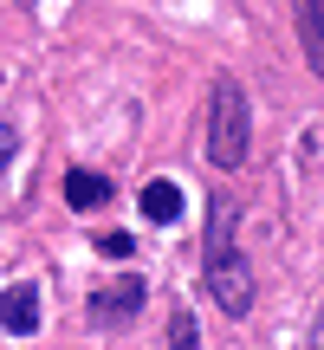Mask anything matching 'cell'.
<instances>
[{"label":"cell","instance_id":"4","mask_svg":"<svg viewBox=\"0 0 324 350\" xmlns=\"http://www.w3.org/2000/svg\"><path fill=\"white\" fill-rule=\"evenodd\" d=\"M292 26H299L305 65H312L318 85H324V0H292Z\"/></svg>","mask_w":324,"mask_h":350},{"label":"cell","instance_id":"8","mask_svg":"<svg viewBox=\"0 0 324 350\" xmlns=\"http://www.w3.org/2000/svg\"><path fill=\"white\" fill-rule=\"evenodd\" d=\"M169 344H175V350H201V325H195V312H188V305H175V318H169Z\"/></svg>","mask_w":324,"mask_h":350},{"label":"cell","instance_id":"2","mask_svg":"<svg viewBox=\"0 0 324 350\" xmlns=\"http://www.w3.org/2000/svg\"><path fill=\"white\" fill-rule=\"evenodd\" d=\"M247 143H253L247 91H240V78H214V98H208V163L214 169H240L247 163Z\"/></svg>","mask_w":324,"mask_h":350},{"label":"cell","instance_id":"3","mask_svg":"<svg viewBox=\"0 0 324 350\" xmlns=\"http://www.w3.org/2000/svg\"><path fill=\"white\" fill-rule=\"evenodd\" d=\"M143 299H150V286L130 273V279H117V286H104L98 299H91V318H98V325H124V318L143 312Z\"/></svg>","mask_w":324,"mask_h":350},{"label":"cell","instance_id":"11","mask_svg":"<svg viewBox=\"0 0 324 350\" xmlns=\"http://www.w3.org/2000/svg\"><path fill=\"white\" fill-rule=\"evenodd\" d=\"M318 350H324V312H318Z\"/></svg>","mask_w":324,"mask_h":350},{"label":"cell","instance_id":"9","mask_svg":"<svg viewBox=\"0 0 324 350\" xmlns=\"http://www.w3.org/2000/svg\"><path fill=\"white\" fill-rule=\"evenodd\" d=\"M130 247H137L130 234H104V240H98V253H104V260H130Z\"/></svg>","mask_w":324,"mask_h":350},{"label":"cell","instance_id":"1","mask_svg":"<svg viewBox=\"0 0 324 350\" xmlns=\"http://www.w3.org/2000/svg\"><path fill=\"white\" fill-rule=\"evenodd\" d=\"M201 273H208V292L227 318H247L253 312V273L234 247V195H214L208 201V240H201Z\"/></svg>","mask_w":324,"mask_h":350},{"label":"cell","instance_id":"10","mask_svg":"<svg viewBox=\"0 0 324 350\" xmlns=\"http://www.w3.org/2000/svg\"><path fill=\"white\" fill-rule=\"evenodd\" d=\"M13 156H20V130H13V124H0V175H7Z\"/></svg>","mask_w":324,"mask_h":350},{"label":"cell","instance_id":"7","mask_svg":"<svg viewBox=\"0 0 324 350\" xmlns=\"http://www.w3.org/2000/svg\"><path fill=\"white\" fill-rule=\"evenodd\" d=\"M65 201H72L78 214H98L104 201H111V182L91 175V169H72V175H65Z\"/></svg>","mask_w":324,"mask_h":350},{"label":"cell","instance_id":"5","mask_svg":"<svg viewBox=\"0 0 324 350\" xmlns=\"http://www.w3.org/2000/svg\"><path fill=\"white\" fill-rule=\"evenodd\" d=\"M0 331H13V338H33L39 331V286H7L0 292Z\"/></svg>","mask_w":324,"mask_h":350},{"label":"cell","instance_id":"6","mask_svg":"<svg viewBox=\"0 0 324 350\" xmlns=\"http://www.w3.org/2000/svg\"><path fill=\"white\" fill-rule=\"evenodd\" d=\"M137 208H143V221H150V227H169V221H182V182L156 175V182L137 195Z\"/></svg>","mask_w":324,"mask_h":350}]
</instances>
